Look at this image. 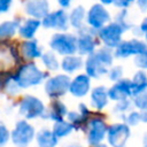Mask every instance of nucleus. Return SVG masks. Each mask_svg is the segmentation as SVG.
I'll use <instances>...</instances> for the list:
<instances>
[{"mask_svg":"<svg viewBox=\"0 0 147 147\" xmlns=\"http://www.w3.org/2000/svg\"><path fill=\"white\" fill-rule=\"evenodd\" d=\"M36 129L26 119H20L10 131V141L16 147H29L36 139Z\"/></svg>","mask_w":147,"mask_h":147,"instance_id":"nucleus-4","label":"nucleus"},{"mask_svg":"<svg viewBox=\"0 0 147 147\" xmlns=\"http://www.w3.org/2000/svg\"><path fill=\"white\" fill-rule=\"evenodd\" d=\"M41 25L45 29L67 31L69 28V15L64 9H57V10L51 11L41 21Z\"/></svg>","mask_w":147,"mask_h":147,"instance_id":"nucleus-13","label":"nucleus"},{"mask_svg":"<svg viewBox=\"0 0 147 147\" xmlns=\"http://www.w3.org/2000/svg\"><path fill=\"white\" fill-rule=\"evenodd\" d=\"M71 1L72 0H57V2L60 3V6L63 7V8H68L71 5Z\"/></svg>","mask_w":147,"mask_h":147,"instance_id":"nucleus-42","label":"nucleus"},{"mask_svg":"<svg viewBox=\"0 0 147 147\" xmlns=\"http://www.w3.org/2000/svg\"><path fill=\"white\" fill-rule=\"evenodd\" d=\"M65 147H83L80 144H78V142H72V144H69V145H67Z\"/></svg>","mask_w":147,"mask_h":147,"instance_id":"nucleus-45","label":"nucleus"},{"mask_svg":"<svg viewBox=\"0 0 147 147\" xmlns=\"http://www.w3.org/2000/svg\"><path fill=\"white\" fill-rule=\"evenodd\" d=\"M144 53H147V44L140 39L133 38L130 40L122 41L117 46V48H115L114 56L119 59H126L129 56H137Z\"/></svg>","mask_w":147,"mask_h":147,"instance_id":"nucleus-11","label":"nucleus"},{"mask_svg":"<svg viewBox=\"0 0 147 147\" xmlns=\"http://www.w3.org/2000/svg\"><path fill=\"white\" fill-rule=\"evenodd\" d=\"M52 131L54 132V134L57 137V139H63L68 136H70L72 133V131H75L74 126L71 123H69L67 119L60 121V122H55L53 124Z\"/></svg>","mask_w":147,"mask_h":147,"instance_id":"nucleus-27","label":"nucleus"},{"mask_svg":"<svg viewBox=\"0 0 147 147\" xmlns=\"http://www.w3.org/2000/svg\"><path fill=\"white\" fill-rule=\"evenodd\" d=\"M132 103H133V107L137 108V110L139 111L146 110L147 109V92H144L141 94L133 96Z\"/></svg>","mask_w":147,"mask_h":147,"instance_id":"nucleus-32","label":"nucleus"},{"mask_svg":"<svg viewBox=\"0 0 147 147\" xmlns=\"http://www.w3.org/2000/svg\"><path fill=\"white\" fill-rule=\"evenodd\" d=\"M140 114H141V122L147 123V109L144 111H140Z\"/></svg>","mask_w":147,"mask_h":147,"instance_id":"nucleus-43","label":"nucleus"},{"mask_svg":"<svg viewBox=\"0 0 147 147\" xmlns=\"http://www.w3.org/2000/svg\"><path fill=\"white\" fill-rule=\"evenodd\" d=\"M86 14L87 11L85 10V8L83 6H77L74 9H71L70 14H69V24L75 28L76 30H80L83 29L85 25V21H86Z\"/></svg>","mask_w":147,"mask_h":147,"instance_id":"nucleus-24","label":"nucleus"},{"mask_svg":"<svg viewBox=\"0 0 147 147\" xmlns=\"http://www.w3.org/2000/svg\"><path fill=\"white\" fill-rule=\"evenodd\" d=\"M131 92L132 96L147 92V74L142 70L137 71L131 79Z\"/></svg>","mask_w":147,"mask_h":147,"instance_id":"nucleus-23","label":"nucleus"},{"mask_svg":"<svg viewBox=\"0 0 147 147\" xmlns=\"http://www.w3.org/2000/svg\"><path fill=\"white\" fill-rule=\"evenodd\" d=\"M96 31L91 28L84 26L83 29L78 30L77 36V52L80 55H91L95 52L98 46V40L95 38Z\"/></svg>","mask_w":147,"mask_h":147,"instance_id":"nucleus-10","label":"nucleus"},{"mask_svg":"<svg viewBox=\"0 0 147 147\" xmlns=\"http://www.w3.org/2000/svg\"><path fill=\"white\" fill-rule=\"evenodd\" d=\"M101 5H111L114 2V0H100Z\"/></svg>","mask_w":147,"mask_h":147,"instance_id":"nucleus-46","label":"nucleus"},{"mask_svg":"<svg viewBox=\"0 0 147 147\" xmlns=\"http://www.w3.org/2000/svg\"><path fill=\"white\" fill-rule=\"evenodd\" d=\"M41 25V21L40 20H36V18H28L25 20L20 29H18V34L23 38V39H26V40H30V39H34V34L36 32L38 31L39 26Z\"/></svg>","mask_w":147,"mask_h":147,"instance_id":"nucleus-22","label":"nucleus"},{"mask_svg":"<svg viewBox=\"0 0 147 147\" xmlns=\"http://www.w3.org/2000/svg\"><path fill=\"white\" fill-rule=\"evenodd\" d=\"M115 22H117V23L124 29V31H126V30H129V29L131 28V24H130L129 21H127V10H126V9H122V10L116 15Z\"/></svg>","mask_w":147,"mask_h":147,"instance_id":"nucleus-33","label":"nucleus"},{"mask_svg":"<svg viewBox=\"0 0 147 147\" xmlns=\"http://www.w3.org/2000/svg\"><path fill=\"white\" fill-rule=\"evenodd\" d=\"M24 11L31 16V18L44 20L49 13L48 0H25Z\"/></svg>","mask_w":147,"mask_h":147,"instance_id":"nucleus-15","label":"nucleus"},{"mask_svg":"<svg viewBox=\"0 0 147 147\" xmlns=\"http://www.w3.org/2000/svg\"><path fill=\"white\" fill-rule=\"evenodd\" d=\"M134 1H137V0H114V5L117 7V8H123V9H125V8H127L129 6H131Z\"/></svg>","mask_w":147,"mask_h":147,"instance_id":"nucleus-37","label":"nucleus"},{"mask_svg":"<svg viewBox=\"0 0 147 147\" xmlns=\"http://www.w3.org/2000/svg\"><path fill=\"white\" fill-rule=\"evenodd\" d=\"M71 79L69 76L64 74H59L53 77H49L45 83V92L46 94L53 99L59 100L61 96H63L67 92H69Z\"/></svg>","mask_w":147,"mask_h":147,"instance_id":"nucleus-7","label":"nucleus"},{"mask_svg":"<svg viewBox=\"0 0 147 147\" xmlns=\"http://www.w3.org/2000/svg\"><path fill=\"white\" fill-rule=\"evenodd\" d=\"M91 91V78L86 74L77 75L70 83L69 92L75 98H84Z\"/></svg>","mask_w":147,"mask_h":147,"instance_id":"nucleus-16","label":"nucleus"},{"mask_svg":"<svg viewBox=\"0 0 147 147\" xmlns=\"http://www.w3.org/2000/svg\"><path fill=\"white\" fill-rule=\"evenodd\" d=\"M40 59L44 67L49 71H56L60 68V62L53 52H45Z\"/></svg>","mask_w":147,"mask_h":147,"instance_id":"nucleus-28","label":"nucleus"},{"mask_svg":"<svg viewBox=\"0 0 147 147\" xmlns=\"http://www.w3.org/2000/svg\"><path fill=\"white\" fill-rule=\"evenodd\" d=\"M46 110L47 108L45 107L44 102L34 95L26 94L18 102V113L23 117V119L26 121L45 118Z\"/></svg>","mask_w":147,"mask_h":147,"instance_id":"nucleus-2","label":"nucleus"},{"mask_svg":"<svg viewBox=\"0 0 147 147\" xmlns=\"http://www.w3.org/2000/svg\"><path fill=\"white\" fill-rule=\"evenodd\" d=\"M84 62L82 56L78 55H69V56H64L62 62H61V68L64 72L67 74H72L78 71L79 69H82Z\"/></svg>","mask_w":147,"mask_h":147,"instance_id":"nucleus-25","label":"nucleus"},{"mask_svg":"<svg viewBox=\"0 0 147 147\" xmlns=\"http://www.w3.org/2000/svg\"><path fill=\"white\" fill-rule=\"evenodd\" d=\"M123 32H125L124 29L117 22H111L108 23L106 26H103L101 30H99L98 36L105 44V47L111 49V48H117V46L122 42Z\"/></svg>","mask_w":147,"mask_h":147,"instance_id":"nucleus-8","label":"nucleus"},{"mask_svg":"<svg viewBox=\"0 0 147 147\" xmlns=\"http://www.w3.org/2000/svg\"><path fill=\"white\" fill-rule=\"evenodd\" d=\"M45 77V72H42L33 62L20 65L16 74L14 75V78L18 84L20 88H29L32 86H37L42 83Z\"/></svg>","mask_w":147,"mask_h":147,"instance_id":"nucleus-1","label":"nucleus"},{"mask_svg":"<svg viewBox=\"0 0 147 147\" xmlns=\"http://www.w3.org/2000/svg\"><path fill=\"white\" fill-rule=\"evenodd\" d=\"M136 33L137 34H144L145 38H146V41H147V17L140 23L139 28H137Z\"/></svg>","mask_w":147,"mask_h":147,"instance_id":"nucleus-38","label":"nucleus"},{"mask_svg":"<svg viewBox=\"0 0 147 147\" xmlns=\"http://www.w3.org/2000/svg\"><path fill=\"white\" fill-rule=\"evenodd\" d=\"M132 107H133L132 100L126 99V100H122V101L116 102V105H115L114 108H113V111H114L115 114L121 115V117H122L123 115L130 113V111L132 110Z\"/></svg>","mask_w":147,"mask_h":147,"instance_id":"nucleus-29","label":"nucleus"},{"mask_svg":"<svg viewBox=\"0 0 147 147\" xmlns=\"http://www.w3.org/2000/svg\"><path fill=\"white\" fill-rule=\"evenodd\" d=\"M108 94H109V99L113 101H116V102L130 99L132 96L131 79L122 78L121 80L114 83L111 85V87L108 88Z\"/></svg>","mask_w":147,"mask_h":147,"instance_id":"nucleus-14","label":"nucleus"},{"mask_svg":"<svg viewBox=\"0 0 147 147\" xmlns=\"http://www.w3.org/2000/svg\"><path fill=\"white\" fill-rule=\"evenodd\" d=\"M2 88H3L5 92H6L7 94H9V95H16V94L18 93V91L21 90L20 86H18V84L16 83V80H15V78H14V75H9V76L7 77V79H6L5 85H3Z\"/></svg>","mask_w":147,"mask_h":147,"instance_id":"nucleus-31","label":"nucleus"},{"mask_svg":"<svg viewBox=\"0 0 147 147\" xmlns=\"http://www.w3.org/2000/svg\"><path fill=\"white\" fill-rule=\"evenodd\" d=\"M122 76H123V68L121 65H115V67H111L110 70H108V77L110 80L113 82H118L122 79Z\"/></svg>","mask_w":147,"mask_h":147,"instance_id":"nucleus-35","label":"nucleus"},{"mask_svg":"<svg viewBox=\"0 0 147 147\" xmlns=\"http://www.w3.org/2000/svg\"><path fill=\"white\" fill-rule=\"evenodd\" d=\"M122 119L125 124H127L130 127L136 126L141 122V114L139 110H131L130 113L122 116Z\"/></svg>","mask_w":147,"mask_h":147,"instance_id":"nucleus-30","label":"nucleus"},{"mask_svg":"<svg viewBox=\"0 0 147 147\" xmlns=\"http://www.w3.org/2000/svg\"><path fill=\"white\" fill-rule=\"evenodd\" d=\"M21 26L20 20H11V21H5L0 23V39H10L15 36L16 32H18V29Z\"/></svg>","mask_w":147,"mask_h":147,"instance_id":"nucleus-26","label":"nucleus"},{"mask_svg":"<svg viewBox=\"0 0 147 147\" xmlns=\"http://www.w3.org/2000/svg\"><path fill=\"white\" fill-rule=\"evenodd\" d=\"M108 124L106 118L101 114L93 115L87 124L86 127V141L90 146H95L102 144L107 137L108 132Z\"/></svg>","mask_w":147,"mask_h":147,"instance_id":"nucleus-3","label":"nucleus"},{"mask_svg":"<svg viewBox=\"0 0 147 147\" xmlns=\"http://www.w3.org/2000/svg\"><path fill=\"white\" fill-rule=\"evenodd\" d=\"M41 48L36 39L25 40L21 44V56L26 60H34L41 57Z\"/></svg>","mask_w":147,"mask_h":147,"instance_id":"nucleus-21","label":"nucleus"},{"mask_svg":"<svg viewBox=\"0 0 147 147\" xmlns=\"http://www.w3.org/2000/svg\"><path fill=\"white\" fill-rule=\"evenodd\" d=\"M91 147H109V146H108V144L102 142V144H99V145H95V146H91Z\"/></svg>","mask_w":147,"mask_h":147,"instance_id":"nucleus-47","label":"nucleus"},{"mask_svg":"<svg viewBox=\"0 0 147 147\" xmlns=\"http://www.w3.org/2000/svg\"><path fill=\"white\" fill-rule=\"evenodd\" d=\"M68 108L67 106L60 101V100H53L47 110H46V116L45 118L46 119H49L52 122H60V121H63L67 118V115H68Z\"/></svg>","mask_w":147,"mask_h":147,"instance_id":"nucleus-19","label":"nucleus"},{"mask_svg":"<svg viewBox=\"0 0 147 147\" xmlns=\"http://www.w3.org/2000/svg\"><path fill=\"white\" fill-rule=\"evenodd\" d=\"M8 76H9V75H6V72H0V88L3 87L5 82H6V79H7Z\"/></svg>","mask_w":147,"mask_h":147,"instance_id":"nucleus-41","label":"nucleus"},{"mask_svg":"<svg viewBox=\"0 0 147 147\" xmlns=\"http://www.w3.org/2000/svg\"><path fill=\"white\" fill-rule=\"evenodd\" d=\"M85 70L90 78H100L108 74V68L95 56L94 53L87 56L85 61Z\"/></svg>","mask_w":147,"mask_h":147,"instance_id":"nucleus-18","label":"nucleus"},{"mask_svg":"<svg viewBox=\"0 0 147 147\" xmlns=\"http://www.w3.org/2000/svg\"><path fill=\"white\" fill-rule=\"evenodd\" d=\"M110 18L111 17L109 11L101 3L93 5L86 14V23L91 29H93L96 32L101 30L103 26H106L107 23L110 22Z\"/></svg>","mask_w":147,"mask_h":147,"instance_id":"nucleus-9","label":"nucleus"},{"mask_svg":"<svg viewBox=\"0 0 147 147\" xmlns=\"http://www.w3.org/2000/svg\"><path fill=\"white\" fill-rule=\"evenodd\" d=\"M13 0H0V14L7 13L10 9Z\"/></svg>","mask_w":147,"mask_h":147,"instance_id":"nucleus-39","label":"nucleus"},{"mask_svg":"<svg viewBox=\"0 0 147 147\" xmlns=\"http://www.w3.org/2000/svg\"><path fill=\"white\" fill-rule=\"evenodd\" d=\"M130 137H131L130 126L124 122H117L108 126L106 140L109 147H125Z\"/></svg>","mask_w":147,"mask_h":147,"instance_id":"nucleus-6","label":"nucleus"},{"mask_svg":"<svg viewBox=\"0 0 147 147\" xmlns=\"http://www.w3.org/2000/svg\"><path fill=\"white\" fill-rule=\"evenodd\" d=\"M90 100H91V106L93 109L96 111L103 110L109 102V94H108V88L106 86H96L91 91L90 94Z\"/></svg>","mask_w":147,"mask_h":147,"instance_id":"nucleus-17","label":"nucleus"},{"mask_svg":"<svg viewBox=\"0 0 147 147\" xmlns=\"http://www.w3.org/2000/svg\"><path fill=\"white\" fill-rule=\"evenodd\" d=\"M137 3L142 11H147V0H137Z\"/></svg>","mask_w":147,"mask_h":147,"instance_id":"nucleus-40","label":"nucleus"},{"mask_svg":"<svg viewBox=\"0 0 147 147\" xmlns=\"http://www.w3.org/2000/svg\"><path fill=\"white\" fill-rule=\"evenodd\" d=\"M9 140H10V131L7 127V125L0 121V147L6 146Z\"/></svg>","mask_w":147,"mask_h":147,"instance_id":"nucleus-34","label":"nucleus"},{"mask_svg":"<svg viewBox=\"0 0 147 147\" xmlns=\"http://www.w3.org/2000/svg\"><path fill=\"white\" fill-rule=\"evenodd\" d=\"M133 61H134V64L138 68L144 69V70H147V53L139 54V55L134 56Z\"/></svg>","mask_w":147,"mask_h":147,"instance_id":"nucleus-36","label":"nucleus"},{"mask_svg":"<svg viewBox=\"0 0 147 147\" xmlns=\"http://www.w3.org/2000/svg\"><path fill=\"white\" fill-rule=\"evenodd\" d=\"M49 47L62 56L74 55L77 52V36L72 33H55L49 40Z\"/></svg>","mask_w":147,"mask_h":147,"instance_id":"nucleus-5","label":"nucleus"},{"mask_svg":"<svg viewBox=\"0 0 147 147\" xmlns=\"http://www.w3.org/2000/svg\"><path fill=\"white\" fill-rule=\"evenodd\" d=\"M36 142L38 147H56L59 144L57 137L51 129L42 127L36 133Z\"/></svg>","mask_w":147,"mask_h":147,"instance_id":"nucleus-20","label":"nucleus"},{"mask_svg":"<svg viewBox=\"0 0 147 147\" xmlns=\"http://www.w3.org/2000/svg\"><path fill=\"white\" fill-rule=\"evenodd\" d=\"M141 144H142V147H147V132H146V133L142 136Z\"/></svg>","mask_w":147,"mask_h":147,"instance_id":"nucleus-44","label":"nucleus"},{"mask_svg":"<svg viewBox=\"0 0 147 147\" xmlns=\"http://www.w3.org/2000/svg\"><path fill=\"white\" fill-rule=\"evenodd\" d=\"M93 116V113L85 103H79L77 110H71L67 115V121L72 124L75 131H86L87 124Z\"/></svg>","mask_w":147,"mask_h":147,"instance_id":"nucleus-12","label":"nucleus"}]
</instances>
